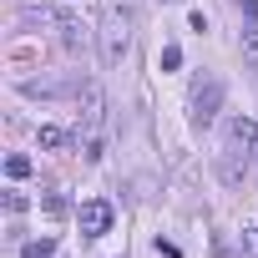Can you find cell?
Listing matches in <instances>:
<instances>
[{"instance_id": "cell-1", "label": "cell", "mask_w": 258, "mask_h": 258, "mask_svg": "<svg viewBox=\"0 0 258 258\" xmlns=\"http://www.w3.org/2000/svg\"><path fill=\"white\" fill-rule=\"evenodd\" d=\"M132 26H137V16L121 6V0H111V6L101 11V61L106 66H121V56L132 51Z\"/></svg>"}, {"instance_id": "cell-2", "label": "cell", "mask_w": 258, "mask_h": 258, "mask_svg": "<svg viewBox=\"0 0 258 258\" xmlns=\"http://www.w3.org/2000/svg\"><path fill=\"white\" fill-rule=\"evenodd\" d=\"M101 121H106V101H101L96 86H86L81 91V126H76V147H81L86 162L101 157Z\"/></svg>"}, {"instance_id": "cell-3", "label": "cell", "mask_w": 258, "mask_h": 258, "mask_svg": "<svg viewBox=\"0 0 258 258\" xmlns=\"http://www.w3.org/2000/svg\"><path fill=\"white\" fill-rule=\"evenodd\" d=\"M187 111H192V126H213V121H218V111H223V76H218V71H203V76L192 81Z\"/></svg>"}, {"instance_id": "cell-4", "label": "cell", "mask_w": 258, "mask_h": 258, "mask_svg": "<svg viewBox=\"0 0 258 258\" xmlns=\"http://www.w3.org/2000/svg\"><path fill=\"white\" fill-rule=\"evenodd\" d=\"M86 86H91V81H86L81 71H66V76H31V81H21L26 96H46V101H51V96H81Z\"/></svg>"}, {"instance_id": "cell-5", "label": "cell", "mask_w": 258, "mask_h": 258, "mask_svg": "<svg viewBox=\"0 0 258 258\" xmlns=\"http://www.w3.org/2000/svg\"><path fill=\"white\" fill-rule=\"evenodd\" d=\"M76 218H81V233H86V238H101V233H111V218H116V213H111L106 198H91V203H81Z\"/></svg>"}, {"instance_id": "cell-6", "label": "cell", "mask_w": 258, "mask_h": 258, "mask_svg": "<svg viewBox=\"0 0 258 258\" xmlns=\"http://www.w3.org/2000/svg\"><path fill=\"white\" fill-rule=\"evenodd\" d=\"M228 147H233V152L243 147V152H248V162L258 167V121H248V116H233V121H228Z\"/></svg>"}, {"instance_id": "cell-7", "label": "cell", "mask_w": 258, "mask_h": 258, "mask_svg": "<svg viewBox=\"0 0 258 258\" xmlns=\"http://www.w3.org/2000/svg\"><path fill=\"white\" fill-rule=\"evenodd\" d=\"M21 21L26 26H61V11L46 0H21Z\"/></svg>"}, {"instance_id": "cell-8", "label": "cell", "mask_w": 258, "mask_h": 258, "mask_svg": "<svg viewBox=\"0 0 258 258\" xmlns=\"http://www.w3.org/2000/svg\"><path fill=\"white\" fill-rule=\"evenodd\" d=\"M56 31H61V46H66L71 56H76V51H86V31H81V21L61 16V26H56Z\"/></svg>"}, {"instance_id": "cell-9", "label": "cell", "mask_w": 258, "mask_h": 258, "mask_svg": "<svg viewBox=\"0 0 258 258\" xmlns=\"http://www.w3.org/2000/svg\"><path fill=\"white\" fill-rule=\"evenodd\" d=\"M21 258H56V243L51 238H31V243H21Z\"/></svg>"}, {"instance_id": "cell-10", "label": "cell", "mask_w": 258, "mask_h": 258, "mask_svg": "<svg viewBox=\"0 0 258 258\" xmlns=\"http://www.w3.org/2000/svg\"><path fill=\"white\" fill-rule=\"evenodd\" d=\"M238 46H243V61L258 66V26H243V41H238Z\"/></svg>"}, {"instance_id": "cell-11", "label": "cell", "mask_w": 258, "mask_h": 258, "mask_svg": "<svg viewBox=\"0 0 258 258\" xmlns=\"http://www.w3.org/2000/svg\"><path fill=\"white\" fill-rule=\"evenodd\" d=\"M6 177H16V182H21V177H31V157L11 152V157H6Z\"/></svg>"}, {"instance_id": "cell-12", "label": "cell", "mask_w": 258, "mask_h": 258, "mask_svg": "<svg viewBox=\"0 0 258 258\" xmlns=\"http://www.w3.org/2000/svg\"><path fill=\"white\" fill-rule=\"evenodd\" d=\"M36 137H41V147H66V142H76V137H66V132H61V126H41Z\"/></svg>"}, {"instance_id": "cell-13", "label": "cell", "mask_w": 258, "mask_h": 258, "mask_svg": "<svg viewBox=\"0 0 258 258\" xmlns=\"http://www.w3.org/2000/svg\"><path fill=\"white\" fill-rule=\"evenodd\" d=\"M157 66H162V71H177V66H182V46H172V41H167V46H162V56H157Z\"/></svg>"}, {"instance_id": "cell-14", "label": "cell", "mask_w": 258, "mask_h": 258, "mask_svg": "<svg viewBox=\"0 0 258 258\" xmlns=\"http://www.w3.org/2000/svg\"><path fill=\"white\" fill-rule=\"evenodd\" d=\"M41 208H46L51 218H66V213H71V203H66L61 192H46V198H41Z\"/></svg>"}, {"instance_id": "cell-15", "label": "cell", "mask_w": 258, "mask_h": 258, "mask_svg": "<svg viewBox=\"0 0 258 258\" xmlns=\"http://www.w3.org/2000/svg\"><path fill=\"white\" fill-rule=\"evenodd\" d=\"M238 248H243V258H258V228H243L238 233Z\"/></svg>"}, {"instance_id": "cell-16", "label": "cell", "mask_w": 258, "mask_h": 258, "mask_svg": "<svg viewBox=\"0 0 258 258\" xmlns=\"http://www.w3.org/2000/svg\"><path fill=\"white\" fill-rule=\"evenodd\" d=\"M6 208L11 213H26V192H6Z\"/></svg>"}, {"instance_id": "cell-17", "label": "cell", "mask_w": 258, "mask_h": 258, "mask_svg": "<svg viewBox=\"0 0 258 258\" xmlns=\"http://www.w3.org/2000/svg\"><path fill=\"white\" fill-rule=\"evenodd\" d=\"M238 6H243V16H258V0H238Z\"/></svg>"}]
</instances>
